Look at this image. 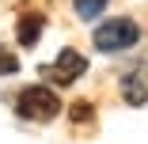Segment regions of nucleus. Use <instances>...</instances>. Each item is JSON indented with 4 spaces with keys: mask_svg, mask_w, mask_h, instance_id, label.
<instances>
[{
    "mask_svg": "<svg viewBox=\"0 0 148 144\" xmlns=\"http://www.w3.org/2000/svg\"><path fill=\"white\" fill-rule=\"evenodd\" d=\"M15 114L23 121H53L57 114H61V95H57L53 87H46V83H34V87H23L15 95Z\"/></svg>",
    "mask_w": 148,
    "mask_h": 144,
    "instance_id": "1",
    "label": "nucleus"
},
{
    "mask_svg": "<svg viewBox=\"0 0 148 144\" xmlns=\"http://www.w3.org/2000/svg\"><path fill=\"white\" fill-rule=\"evenodd\" d=\"M91 42H95V49H99V53H122V49H129V46H137V42H140V27H137L129 15L103 19V23L95 27Z\"/></svg>",
    "mask_w": 148,
    "mask_h": 144,
    "instance_id": "2",
    "label": "nucleus"
},
{
    "mask_svg": "<svg viewBox=\"0 0 148 144\" xmlns=\"http://www.w3.org/2000/svg\"><path fill=\"white\" fill-rule=\"evenodd\" d=\"M84 72H87V57H84L80 49H61V53H57V61H53V65H46V80L61 83V87L76 83Z\"/></svg>",
    "mask_w": 148,
    "mask_h": 144,
    "instance_id": "3",
    "label": "nucleus"
},
{
    "mask_svg": "<svg viewBox=\"0 0 148 144\" xmlns=\"http://www.w3.org/2000/svg\"><path fill=\"white\" fill-rule=\"evenodd\" d=\"M122 91H125V102L129 106H144L148 102V61H140L133 72H125Z\"/></svg>",
    "mask_w": 148,
    "mask_h": 144,
    "instance_id": "4",
    "label": "nucleus"
},
{
    "mask_svg": "<svg viewBox=\"0 0 148 144\" xmlns=\"http://www.w3.org/2000/svg\"><path fill=\"white\" fill-rule=\"evenodd\" d=\"M42 31H46V15H42V12H23V15H19V23H15V38H19V46H23V49L38 46Z\"/></svg>",
    "mask_w": 148,
    "mask_h": 144,
    "instance_id": "5",
    "label": "nucleus"
},
{
    "mask_svg": "<svg viewBox=\"0 0 148 144\" xmlns=\"http://www.w3.org/2000/svg\"><path fill=\"white\" fill-rule=\"evenodd\" d=\"M72 4H76V15H80V19L91 23V19H99V15H103L106 0H72Z\"/></svg>",
    "mask_w": 148,
    "mask_h": 144,
    "instance_id": "6",
    "label": "nucleus"
},
{
    "mask_svg": "<svg viewBox=\"0 0 148 144\" xmlns=\"http://www.w3.org/2000/svg\"><path fill=\"white\" fill-rule=\"evenodd\" d=\"M15 72H19V57L8 46H0V76H15Z\"/></svg>",
    "mask_w": 148,
    "mask_h": 144,
    "instance_id": "7",
    "label": "nucleus"
},
{
    "mask_svg": "<svg viewBox=\"0 0 148 144\" xmlns=\"http://www.w3.org/2000/svg\"><path fill=\"white\" fill-rule=\"evenodd\" d=\"M91 114H95V110L87 106V102H76V106L69 110V118H72V121H91Z\"/></svg>",
    "mask_w": 148,
    "mask_h": 144,
    "instance_id": "8",
    "label": "nucleus"
}]
</instances>
